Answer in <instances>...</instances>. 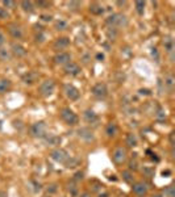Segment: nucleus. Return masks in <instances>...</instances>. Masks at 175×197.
I'll use <instances>...</instances> for the list:
<instances>
[{
	"mask_svg": "<svg viewBox=\"0 0 175 197\" xmlns=\"http://www.w3.org/2000/svg\"><path fill=\"white\" fill-rule=\"evenodd\" d=\"M105 23L111 28H122L128 25V19L122 13H112L111 16L105 19Z\"/></svg>",
	"mask_w": 175,
	"mask_h": 197,
	"instance_id": "1",
	"label": "nucleus"
},
{
	"mask_svg": "<svg viewBox=\"0 0 175 197\" xmlns=\"http://www.w3.org/2000/svg\"><path fill=\"white\" fill-rule=\"evenodd\" d=\"M61 117H62V120H63L67 125H70V126H75V125H78V122H79L78 114L70 108H63L61 110Z\"/></svg>",
	"mask_w": 175,
	"mask_h": 197,
	"instance_id": "2",
	"label": "nucleus"
},
{
	"mask_svg": "<svg viewBox=\"0 0 175 197\" xmlns=\"http://www.w3.org/2000/svg\"><path fill=\"white\" fill-rule=\"evenodd\" d=\"M126 158H128V152H126L125 147H121V146H117L113 152H112V160H113L115 164L117 166H121L126 162Z\"/></svg>",
	"mask_w": 175,
	"mask_h": 197,
	"instance_id": "3",
	"label": "nucleus"
},
{
	"mask_svg": "<svg viewBox=\"0 0 175 197\" xmlns=\"http://www.w3.org/2000/svg\"><path fill=\"white\" fill-rule=\"evenodd\" d=\"M46 124L43 121H37L30 126V134L34 138H43L46 135Z\"/></svg>",
	"mask_w": 175,
	"mask_h": 197,
	"instance_id": "4",
	"label": "nucleus"
},
{
	"mask_svg": "<svg viewBox=\"0 0 175 197\" xmlns=\"http://www.w3.org/2000/svg\"><path fill=\"white\" fill-rule=\"evenodd\" d=\"M54 88H56V83H54V80H52V79H46V80H43L42 83L40 84L38 92H40V95L47 97V96H50L54 92Z\"/></svg>",
	"mask_w": 175,
	"mask_h": 197,
	"instance_id": "5",
	"label": "nucleus"
},
{
	"mask_svg": "<svg viewBox=\"0 0 175 197\" xmlns=\"http://www.w3.org/2000/svg\"><path fill=\"white\" fill-rule=\"evenodd\" d=\"M68 156H70V155H68V152L66 151V150H63V149H56V150H53V151L50 152V158H52L54 162L62 163V164L66 162Z\"/></svg>",
	"mask_w": 175,
	"mask_h": 197,
	"instance_id": "6",
	"label": "nucleus"
},
{
	"mask_svg": "<svg viewBox=\"0 0 175 197\" xmlns=\"http://www.w3.org/2000/svg\"><path fill=\"white\" fill-rule=\"evenodd\" d=\"M65 91V95H66V97L68 100H71V101H76V100L79 99V96H81V92H79V89L75 87V85L72 84H66L63 88Z\"/></svg>",
	"mask_w": 175,
	"mask_h": 197,
	"instance_id": "7",
	"label": "nucleus"
},
{
	"mask_svg": "<svg viewBox=\"0 0 175 197\" xmlns=\"http://www.w3.org/2000/svg\"><path fill=\"white\" fill-rule=\"evenodd\" d=\"M83 118L87 124L92 125V126H97L100 122V118L97 116V113H95L92 109H86L84 113H83Z\"/></svg>",
	"mask_w": 175,
	"mask_h": 197,
	"instance_id": "8",
	"label": "nucleus"
},
{
	"mask_svg": "<svg viewBox=\"0 0 175 197\" xmlns=\"http://www.w3.org/2000/svg\"><path fill=\"white\" fill-rule=\"evenodd\" d=\"M91 92H92V95L95 96V97L104 99L105 96L108 95V88H107V85H105V83H97L92 87Z\"/></svg>",
	"mask_w": 175,
	"mask_h": 197,
	"instance_id": "9",
	"label": "nucleus"
},
{
	"mask_svg": "<svg viewBox=\"0 0 175 197\" xmlns=\"http://www.w3.org/2000/svg\"><path fill=\"white\" fill-rule=\"evenodd\" d=\"M54 63L56 64H59V66H65V64H67L68 62H71V54L67 51H59L57 53L56 55H54Z\"/></svg>",
	"mask_w": 175,
	"mask_h": 197,
	"instance_id": "10",
	"label": "nucleus"
},
{
	"mask_svg": "<svg viewBox=\"0 0 175 197\" xmlns=\"http://www.w3.org/2000/svg\"><path fill=\"white\" fill-rule=\"evenodd\" d=\"M76 134H78V137L81 139H83L84 142H92L95 139V134L90 128H79L78 131H76Z\"/></svg>",
	"mask_w": 175,
	"mask_h": 197,
	"instance_id": "11",
	"label": "nucleus"
},
{
	"mask_svg": "<svg viewBox=\"0 0 175 197\" xmlns=\"http://www.w3.org/2000/svg\"><path fill=\"white\" fill-rule=\"evenodd\" d=\"M63 72L66 75H70V76H76V75L81 74V67L75 62H68L63 66Z\"/></svg>",
	"mask_w": 175,
	"mask_h": 197,
	"instance_id": "12",
	"label": "nucleus"
},
{
	"mask_svg": "<svg viewBox=\"0 0 175 197\" xmlns=\"http://www.w3.org/2000/svg\"><path fill=\"white\" fill-rule=\"evenodd\" d=\"M132 192L134 193L136 196H145L148 193V185L145 184L144 181H137V183H133L132 184Z\"/></svg>",
	"mask_w": 175,
	"mask_h": 197,
	"instance_id": "13",
	"label": "nucleus"
},
{
	"mask_svg": "<svg viewBox=\"0 0 175 197\" xmlns=\"http://www.w3.org/2000/svg\"><path fill=\"white\" fill-rule=\"evenodd\" d=\"M38 78H40V74L38 72H36V71H28V72H25L23 75V82L25 84H29V85H32V84H34L38 80Z\"/></svg>",
	"mask_w": 175,
	"mask_h": 197,
	"instance_id": "14",
	"label": "nucleus"
},
{
	"mask_svg": "<svg viewBox=\"0 0 175 197\" xmlns=\"http://www.w3.org/2000/svg\"><path fill=\"white\" fill-rule=\"evenodd\" d=\"M8 32H9V34L12 35L13 38H16V39L23 38V35H24L23 28H21L20 25H17V24H11V25H8Z\"/></svg>",
	"mask_w": 175,
	"mask_h": 197,
	"instance_id": "15",
	"label": "nucleus"
},
{
	"mask_svg": "<svg viewBox=\"0 0 175 197\" xmlns=\"http://www.w3.org/2000/svg\"><path fill=\"white\" fill-rule=\"evenodd\" d=\"M11 51H12L13 55H16L17 58H21V57H25L27 55V49L24 48L21 44H16V42H13L12 45H11Z\"/></svg>",
	"mask_w": 175,
	"mask_h": 197,
	"instance_id": "16",
	"label": "nucleus"
},
{
	"mask_svg": "<svg viewBox=\"0 0 175 197\" xmlns=\"http://www.w3.org/2000/svg\"><path fill=\"white\" fill-rule=\"evenodd\" d=\"M70 46V38L68 37H59L54 41L53 44V48L56 50H63Z\"/></svg>",
	"mask_w": 175,
	"mask_h": 197,
	"instance_id": "17",
	"label": "nucleus"
},
{
	"mask_svg": "<svg viewBox=\"0 0 175 197\" xmlns=\"http://www.w3.org/2000/svg\"><path fill=\"white\" fill-rule=\"evenodd\" d=\"M117 131H119V128H117V125H116L115 121H111V122L107 124V126H105V134H107L108 138L116 137Z\"/></svg>",
	"mask_w": 175,
	"mask_h": 197,
	"instance_id": "18",
	"label": "nucleus"
},
{
	"mask_svg": "<svg viewBox=\"0 0 175 197\" xmlns=\"http://www.w3.org/2000/svg\"><path fill=\"white\" fill-rule=\"evenodd\" d=\"M43 139H45L46 145H49V146H57L61 143V137L54 135V134H46L45 137H43Z\"/></svg>",
	"mask_w": 175,
	"mask_h": 197,
	"instance_id": "19",
	"label": "nucleus"
},
{
	"mask_svg": "<svg viewBox=\"0 0 175 197\" xmlns=\"http://www.w3.org/2000/svg\"><path fill=\"white\" fill-rule=\"evenodd\" d=\"M88 11L95 16H101L104 13V7H101L100 4H97V3H92V4H90Z\"/></svg>",
	"mask_w": 175,
	"mask_h": 197,
	"instance_id": "20",
	"label": "nucleus"
},
{
	"mask_svg": "<svg viewBox=\"0 0 175 197\" xmlns=\"http://www.w3.org/2000/svg\"><path fill=\"white\" fill-rule=\"evenodd\" d=\"M125 143L128 147H136L137 146V137L133 133H128L125 137Z\"/></svg>",
	"mask_w": 175,
	"mask_h": 197,
	"instance_id": "21",
	"label": "nucleus"
},
{
	"mask_svg": "<svg viewBox=\"0 0 175 197\" xmlns=\"http://www.w3.org/2000/svg\"><path fill=\"white\" fill-rule=\"evenodd\" d=\"M79 163H81V160L78 159V158H74V156H68L67 160L65 162V167L66 168H75L76 166H79Z\"/></svg>",
	"mask_w": 175,
	"mask_h": 197,
	"instance_id": "22",
	"label": "nucleus"
},
{
	"mask_svg": "<svg viewBox=\"0 0 175 197\" xmlns=\"http://www.w3.org/2000/svg\"><path fill=\"white\" fill-rule=\"evenodd\" d=\"M21 4V8H23L25 12L28 13H32L34 12V3L33 2H28V0H23V2L20 3Z\"/></svg>",
	"mask_w": 175,
	"mask_h": 197,
	"instance_id": "23",
	"label": "nucleus"
},
{
	"mask_svg": "<svg viewBox=\"0 0 175 197\" xmlns=\"http://www.w3.org/2000/svg\"><path fill=\"white\" fill-rule=\"evenodd\" d=\"M11 50L5 49V48H0V60L2 62H8L11 60Z\"/></svg>",
	"mask_w": 175,
	"mask_h": 197,
	"instance_id": "24",
	"label": "nucleus"
},
{
	"mask_svg": "<svg viewBox=\"0 0 175 197\" xmlns=\"http://www.w3.org/2000/svg\"><path fill=\"white\" fill-rule=\"evenodd\" d=\"M163 46H165V50L167 53L173 54V51H174V41L170 37H166L165 39H163Z\"/></svg>",
	"mask_w": 175,
	"mask_h": 197,
	"instance_id": "25",
	"label": "nucleus"
},
{
	"mask_svg": "<svg viewBox=\"0 0 175 197\" xmlns=\"http://www.w3.org/2000/svg\"><path fill=\"white\" fill-rule=\"evenodd\" d=\"M121 176H122V180L125 183H128V184H133V183H134V176H133V174L130 172L129 170L122 171Z\"/></svg>",
	"mask_w": 175,
	"mask_h": 197,
	"instance_id": "26",
	"label": "nucleus"
},
{
	"mask_svg": "<svg viewBox=\"0 0 175 197\" xmlns=\"http://www.w3.org/2000/svg\"><path fill=\"white\" fill-rule=\"evenodd\" d=\"M9 88H11V80H8V79L0 80V94H5Z\"/></svg>",
	"mask_w": 175,
	"mask_h": 197,
	"instance_id": "27",
	"label": "nucleus"
},
{
	"mask_svg": "<svg viewBox=\"0 0 175 197\" xmlns=\"http://www.w3.org/2000/svg\"><path fill=\"white\" fill-rule=\"evenodd\" d=\"M54 28H56L57 30H66L68 28V24L66 23L65 20H57L56 23H54Z\"/></svg>",
	"mask_w": 175,
	"mask_h": 197,
	"instance_id": "28",
	"label": "nucleus"
},
{
	"mask_svg": "<svg viewBox=\"0 0 175 197\" xmlns=\"http://www.w3.org/2000/svg\"><path fill=\"white\" fill-rule=\"evenodd\" d=\"M174 84H175L174 76H173V75H167V76L165 78V85L167 87V89H169V91H173Z\"/></svg>",
	"mask_w": 175,
	"mask_h": 197,
	"instance_id": "29",
	"label": "nucleus"
},
{
	"mask_svg": "<svg viewBox=\"0 0 175 197\" xmlns=\"http://www.w3.org/2000/svg\"><path fill=\"white\" fill-rule=\"evenodd\" d=\"M145 2H142V0H137L136 3H134V7H136V11L138 15H144L145 12Z\"/></svg>",
	"mask_w": 175,
	"mask_h": 197,
	"instance_id": "30",
	"label": "nucleus"
},
{
	"mask_svg": "<svg viewBox=\"0 0 175 197\" xmlns=\"http://www.w3.org/2000/svg\"><path fill=\"white\" fill-rule=\"evenodd\" d=\"M163 195H165V197H175L174 185H167V187L163 189Z\"/></svg>",
	"mask_w": 175,
	"mask_h": 197,
	"instance_id": "31",
	"label": "nucleus"
},
{
	"mask_svg": "<svg viewBox=\"0 0 175 197\" xmlns=\"http://www.w3.org/2000/svg\"><path fill=\"white\" fill-rule=\"evenodd\" d=\"M3 4V8H8V9H14V7H16V2H13V0H3L2 2Z\"/></svg>",
	"mask_w": 175,
	"mask_h": 197,
	"instance_id": "32",
	"label": "nucleus"
},
{
	"mask_svg": "<svg viewBox=\"0 0 175 197\" xmlns=\"http://www.w3.org/2000/svg\"><path fill=\"white\" fill-rule=\"evenodd\" d=\"M142 174L145 175L146 177H153L155 174L154 168H149V167H144V170H142Z\"/></svg>",
	"mask_w": 175,
	"mask_h": 197,
	"instance_id": "33",
	"label": "nucleus"
},
{
	"mask_svg": "<svg viewBox=\"0 0 175 197\" xmlns=\"http://www.w3.org/2000/svg\"><path fill=\"white\" fill-rule=\"evenodd\" d=\"M138 170V160L132 159L129 162V171H137Z\"/></svg>",
	"mask_w": 175,
	"mask_h": 197,
	"instance_id": "34",
	"label": "nucleus"
},
{
	"mask_svg": "<svg viewBox=\"0 0 175 197\" xmlns=\"http://www.w3.org/2000/svg\"><path fill=\"white\" fill-rule=\"evenodd\" d=\"M8 17H9L8 11H7L5 8H3V7L0 5V19H2V20H5V19H8Z\"/></svg>",
	"mask_w": 175,
	"mask_h": 197,
	"instance_id": "35",
	"label": "nucleus"
},
{
	"mask_svg": "<svg viewBox=\"0 0 175 197\" xmlns=\"http://www.w3.org/2000/svg\"><path fill=\"white\" fill-rule=\"evenodd\" d=\"M36 5H37L38 8H49L50 3L49 2H43V0H38V2H36Z\"/></svg>",
	"mask_w": 175,
	"mask_h": 197,
	"instance_id": "36",
	"label": "nucleus"
},
{
	"mask_svg": "<svg viewBox=\"0 0 175 197\" xmlns=\"http://www.w3.org/2000/svg\"><path fill=\"white\" fill-rule=\"evenodd\" d=\"M68 191H70L71 195H76V192H78V187H76V184L74 181L68 183Z\"/></svg>",
	"mask_w": 175,
	"mask_h": 197,
	"instance_id": "37",
	"label": "nucleus"
},
{
	"mask_svg": "<svg viewBox=\"0 0 175 197\" xmlns=\"http://www.w3.org/2000/svg\"><path fill=\"white\" fill-rule=\"evenodd\" d=\"M84 179V172L83 171H78V172H75L74 175V181H81Z\"/></svg>",
	"mask_w": 175,
	"mask_h": 197,
	"instance_id": "38",
	"label": "nucleus"
},
{
	"mask_svg": "<svg viewBox=\"0 0 175 197\" xmlns=\"http://www.w3.org/2000/svg\"><path fill=\"white\" fill-rule=\"evenodd\" d=\"M67 5H68V8H70V9L76 11V9L79 8V7H81V3H79V2H70Z\"/></svg>",
	"mask_w": 175,
	"mask_h": 197,
	"instance_id": "39",
	"label": "nucleus"
},
{
	"mask_svg": "<svg viewBox=\"0 0 175 197\" xmlns=\"http://www.w3.org/2000/svg\"><path fill=\"white\" fill-rule=\"evenodd\" d=\"M90 184L95 185V187H92V191H100V189H101V187H103V185H101L99 181H96V180H92V181H90Z\"/></svg>",
	"mask_w": 175,
	"mask_h": 197,
	"instance_id": "40",
	"label": "nucleus"
},
{
	"mask_svg": "<svg viewBox=\"0 0 175 197\" xmlns=\"http://www.w3.org/2000/svg\"><path fill=\"white\" fill-rule=\"evenodd\" d=\"M40 19H41L43 23H50V21L53 20V16H52V15H45V13H42V15L40 16Z\"/></svg>",
	"mask_w": 175,
	"mask_h": 197,
	"instance_id": "41",
	"label": "nucleus"
},
{
	"mask_svg": "<svg viewBox=\"0 0 175 197\" xmlns=\"http://www.w3.org/2000/svg\"><path fill=\"white\" fill-rule=\"evenodd\" d=\"M47 193H54V192H57V184H50V185H47Z\"/></svg>",
	"mask_w": 175,
	"mask_h": 197,
	"instance_id": "42",
	"label": "nucleus"
},
{
	"mask_svg": "<svg viewBox=\"0 0 175 197\" xmlns=\"http://www.w3.org/2000/svg\"><path fill=\"white\" fill-rule=\"evenodd\" d=\"M169 139H170V145L174 146L175 145V131H171L169 135Z\"/></svg>",
	"mask_w": 175,
	"mask_h": 197,
	"instance_id": "43",
	"label": "nucleus"
},
{
	"mask_svg": "<svg viewBox=\"0 0 175 197\" xmlns=\"http://www.w3.org/2000/svg\"><path fill=\"white\" fill-rule=\"evenodd\" d=\"M140 94L141 95H145V96H150L151 95V91H150V89H148V88H141L140 89Z\"/></svg>",
	"mask_w": 175,
	"mask_h": 197,
	"instance_id": "44",
	"label": "nucleus"
},
{
	"mask_svg": "<svg viewBox=\"0 0 175 197\" xmlns=\"http://www.w3.org/2000/svg\"><path fill=\"white\" fill-rule=\"evenodd\" d=\"M4 42H5V37H4V34L0 32V46L4 45Z\"/></svg>",
	"mask_w": 175,
	"mask_h": 197,
	"instance_id": "45",
	"label": "nucleus"
},
{
	"mask_svg": "<svg viewBox=\"0 0 175 197\" xmlns=\"http://www.w3.org/2000/svg\"><path fill=\"white\" fill-rule=\"evenodd\" d=\"M96 59L100 60V62H101V60H104V54H101V53H97V54H96Z\"/></svg>",
	"mask_w": 175,
	"mask_h": 197,
	"instance_id": "46",
	"label": "nucleus"
},
{
	"mask_svg": "<svg viewBox=\"0 0 175 197\" xmlns=\"http://www.w3.org/2000/svg\"><path fill=\"white\" fill-rule=\"evenodd\" d=\"M97 197H109V193L108 192H103V193H99Z\"/></svg>",
	"mask_w": 175,
	"mask_h": 197,
	"instance_id": "47",
	"label": "nucleus"
},
{
	"mask_svg": "<svg viewBox=\"0 0 175 197\" xmlns=\"http://www.w3.org/2000/svg\"><path fill=\"white\" fill-rule=\"evenodd\" d=\"M79 197H91V193L90 192H83V193H81V196Z\"/></svg>",
	"mask_w": 175,
	"mask_h": 197,
	"instance_id": "48",
	"label": "nucleus"
},
{
	"mask_svg": "<svg viewBox=\"0 0 175 197\" xmlns=\"http://www.w3.org/2000/svg\"><path fill=\"white\" fill-rule=\"evenodd\" d=\"M170 174H171V171H169V170H166V171H163L162 172L163 176H167V175H170Z\"/></svg>",
	"mask_w": 175,
	"mask_h": 197,
	"instance_id": "49",
	"label": "nucleus"
},
{
	"mask_svg": "<svg viewBox=\"0 0 175 197\" xmlns=\"http://www.w3.org/2000/svg\"><path fill=\"white\" fill-rule=\"evenodd\" d=\"M0 197H7V193L4 191H0Z\"/></svg>",
	"mask_w": 175,
	"mask_h": 197,
	"instance_id": "50",
	"label": "nucleus"
},
{
	"mask_svg": "<svg viewBox=\"0 0 175 197\" xmlns=\"http://www.w3.org/2000/svg\"><path fill=\"white\" fill-rule=\"evenodd\" d=\"M117 4L119 5H124V4H125V2H117Z\"/></svg>",
	"mask_w": 175,
	"mask_h": 197,
	"instance_id": "51",
	"label": "nucleus"
},
{
	"mask_svg": "<svg viewBox=\"0 0 175 197\" xmlns=\"http://www.w3.org/2000/svg\"><path fill=\"white\" fill-rule=\"evenodd\" d=\"M153 197H162V195H154Z\"/></svg>",
	"mask_w": 175,
	"mask_h": 197,
	"instance_id": "52",
	"label": "nucleus"
},
{
	"mask_svg": "<svg viewBox=\"0 0 175 197\" xmlns=\"http://www.w3.org/2000/svg\"><path fill=\"white\" fill-rule=\"evenodd\" d=\"M43 197H50V196H43Z\"/></svg>",
	"mask_w": 175,
	"mask_h": 197,
	"instance_id": "53",
	"label": "nucleus"
}]
</instances>
